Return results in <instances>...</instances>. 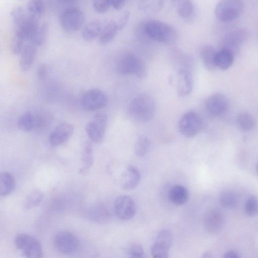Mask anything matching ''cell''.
<instances>
[{
	"label": "cell",
	"instance_id": "cell-1",
	"mask_svg": "<svg viewBox=\"0 0 258 258\" xmlns=\"http://www.w3.org/2000/svg\"><path fill=\"white\" fill-rule=\"evenodd\" d=\"M156 111V105L154 99L149 95L142 94L136 97L130 103L129 112L131 117L140 123L147 122L152 120Z\"/></svg>",
	"mask_w": 258,
	"mask_h": 258
},
{
	"label": "cell",
	"instance_id": "cell-2",
	"mask_svg": "<svg viewBox=\"0 0 258 258\" xmlns=\"http://www.w3.org/2000/svg\"><path fill=\"white\" fill-rule=\"evenodd\" d=\"M142 29L148 39L165 44L174 43L178 37L177 32L173 27L159 21H149L144 24Z\"/></svg>",
	"mask_w": 258,
	"mask_h": 258
},
{
	"label": "cell",
	"instance_id": "cell-3",
	"mask_svg": "<svg viewBox=\"0 0 258 258\" xmlns=\"http://www.w3.org/2000/svg\"><path fill=\"white\" fill-rule=\"evenodd\" d=\"M116 70L121 75H134L139 79L144 78L147 74V68L143 60L130 52L125 53L119 58Z\"/></svg>",
	"mask_w": 258,
	"mask_h": 258
},
{
	"label": "cell",
	"instance_id": "cell-4",
	"mask_svg": "<svg viewBox=\"0 0 258 258\" xmlns=\"http://www.w3.org/2000/svg\"><path fill=\"white\" fill-rule=\"evenodd\" d=\"M243 10V4L238 0H224L219 2L215 9L217 19L222 23H229L237 19Z\"/></svg>",
	"mask_w": 258,
	"mask_h": 258
},
{
	"label": "cell",
	"instance_id": "cell-5",
	"mask_svg": "<svg viewBox=\"0 0 258 258\" xmlns=\"http://www.w3.org/2000/svg\"><path fill=\"white\" fill-rule=\"evenodd\" d=\"M15 242L26 258H43L42 245L34 236L26 233L20 234L16 236Z\"/></svg>",
	"mask_w": 258,
	"mask_h": 258
},
{
	"label": "cell",
	"instance_id": "cell-6",
	"mask_svg": "<svg viewBox=\"0 0 258 258\" xmlns=\"http://www.w3.org/2000/svg\"><path fill=\"white\" fill-rule=\"evenodd\" d=\"M107 115L103 113L96 114L86 127V131L94 143H101L105 137L107 124Z\"/></svg>",
	"mask_w": 258,
	"mask_h": 258
},
{
	"label": "cell",
	"instance_id": "cell-7",
	"mask_svg": "<svg viewBox=\"0 0 258 258\" xmlns=\"http://www.w3.org/2000/svg\"><path fill=\"white\" fill-rule=\"evenodd\" d=\"M85 16L77 8H71L64 11L61 16L62 28L67 32H74L79 30L84 24Z\"/></svg>",
	"mask_w": 258,
	"mask_h": 258
},
{
	"label": "cell",
	"instance_id": "cell-8",
	"mask_svg": "<svg viewBox=\"0 0 258 258\" xmlns=\"http://www.w3.org/2000/svg\"><path fill=\"white\" fill-rule=\"evenodd\" d=\"M202 125L200 116L196 113L190 111L185 114L180 119L179 129L184 136L192 138L200 132Z\"/></svg>",
	"mask_w": 258,
	"mask_h": 258
},
{
	"label": "cell",
	"instance_id": "cell-9",
	"mask_svg": "<svg viewBox=\"0 0 258 258\" xmlns=\"http://www.w3.org/2000/svg\"><path fill=\"white\" fill-rule=\"evenodd\" d=\"M107 103L106 94L97 89L86 92L81 100L82 107L89 111H95L103 109L107 106Z\"/></svg>",
	"mask_w": 258,
	"mask_h": 258
},
{
	"label": "cell",
	"instance_id": "cell-10",
	"mask_svg": "<svg viewBox=\"0 0 258 258\" xmlns=\"http://www.w3.org/2000/svg\"><path fill=\"white\" fill-rule=\"evenodd\" d=\"M54 243L57 250L65 255L76 252L79 247V241L76 236L68 231H61L55 236Z\"/></svg>",
	"mask_w": 258,
	"mask_h": 258
},
{
	"label": "cell",
	"instance_id": "cell-11",
	"mask_svg": "<svg viewBox=\"0 0 258 258\" xmlns=\"http://www.w3.org/2000/svg\"><path fill=\"white\" fill-rule=\"evenodd\" d=\"M173 233L169 230L160 231L151 248L153 258H168V252L173 244Z\"/></svg>",
	"mask_w": 258,
	"mask_h": 258
},
{
	"label": "cell",
	"instance_id": "cell-12",
	"mask_svg": "<svg viewBox=\"0 0 258 258\" xmlns=\"http://www.w3.org/2000/svg\"><path fill=\"white\" fill-rule=\"evenodd\" d=\"M136 209L134 199L128 195L119 196L114 204L115 214L121 220H128L132 218L136 214Z\"/></svg>",
	"mask_w": 258,
	"mask_h": 258
},
{
	"label": "cell",
	"instance_id": "cell-13",
	"mask_svg": "<svg viewBox=\"0 0 258 258\" xmlns=\"http://www.w3.org/2000/svg\"><path fill=\"white\" fill-rule=\"evenodd\" d=\"M74 128L67 123L58 125L50 133L49 141L54 147L60 146L66 142L73 135Z\"/></svg>",
	"mask_w": 258,
	"mask_h": 258
},
{
	"label": "cell",
	"instance_id": "cell-14",
	"mask_svg": "<svg viewBox=\"0 0 258 258\" xmlns=\"http://www.w3.org/2000/svg\"><path fill=\"white\" fill-rule=\"evenodd\" d=\"M205 107L211 114L220 116L225 114L228 110L229 102L223 94H215L207 98Z\"/></svg>",
	"mask_w": 258,
	"mask_h": 258
},
{
	"label": "cell",
	"instance_id": "cell-15",
	"mask_svg": "<svg viewBox=\"0 0 258 258\" xmlns=\"http://www.w3.org/2000/svg\"><path fill=\"white\" fill-rule=\"evenodd\" d=\"M225 218L221 211L210 209L206 213L204 219L205 229L210 233H216L220 231L224 224Z\"/></svg>",
	"mask_w": 258,
	"mask_h": 258
},
{
	"label": "cell",
	"instance_id": "cell-16",
	"mask_svg": "<svg viewBox=\"0 0 258 258\" xmlns=\"http://www.w3.org/2000/svg\"><path fill=\"white\" fill-rule=\"evenodd\" d=\"M193 88V79L191 72L185 68H182L178 72V94L181 97L189 95Z\"/></svg>",
	"mask_w": 258,
	"mask_h": 258
},
{
	"label": "cell",
	"instance_id": "cell-17",
	"mask_svg": "<svg viewBox=\"0 0 258 258\" xmlns=\"http://www.w3.org/2000/svg\"><path fill=\"white\" fill-rule=\"evenodd\" d=\"M86 217L94 222L106 223L111 219V214L104 205H95L90 207L85 211Z\"/></svg>",
	"mask_w": 258,
	"mask_h": 258
},
{
	"label": "cell",
	"instance_id": "cell-18",
	"mask_svg": "<svg viewBox=\"0 0 258 258\" xmlns=\"http://www.w3.org/2000/svg\"><path fill=\"white\" fill-rule=\"evenodd\" d=\"M81 166L79 174L82 176L87 175L94 163V149L92 144L88 142L83 147L81 157Z\"/></svg>",
	"mask_w": 258,
	"mask_h": 258
},
{
	"label": "cell",
	"instance_id": "cell-19",
	"mask_svg": "<svg viewBox=\"0 0 258 258\" xmlns=\"http://www.w3.org/2000/svg\"><path fill=\"white\" fill-rule=\"evenodd\" d=\"M37 54V47L31 43L26 44L22 53L20 61V68L24 72L32 67Z\"/></svg>",
	"mask_w": 258,
	"mask_h": 258
},
{
	"label": "cell",
	"instance_id": "cell-20",
	"mask_svg": "<svg viewBox=\"0 0 258 258\" xmlns=\"http://www.w3.org/2000/svg\"><path fill=\"white\" fill-rule=\"evenodd\" d=\"M168 198L172 203L177 206H181L188 201L189 191L185 186L177 185L169 191Z\"/></svg>",
	"mask_w": 258,
	"mask_h": 258
},
{
	"label": "cell",
	"instance_id": "cell-21",
	"mask_svg": "<svg viewBox=\"0 0 258 258\" xmlns=\"http://www.w3.org/2000/svg\"><path fill=\"white\" fill-rule=\"evenodd\" d=\"M16 186L15 179L9 172H0V197L11 195Z\"/></svg>",
	"mask_w": 258,
	"mask_h": 258
},
{
	"label": "cell",
	"instance_id": "cell-22",
	"mask_svg": "<svg viewBox=\"0 0 258 258\" xmlns=\"http://www.w3.org/2000/svg\"><path fill=\"white\" fill-rule=\"evenodd\" d=\"M234 55L233 52L224 48L217 52L215 57L216 67L222 70L229 69L233 64Z\"/></svg>",
	"mask_w": 258,
	"mask_h": 258
},
{
	"label": "cell",
	"instance_id": "cell-23",
	"mask_svg": "<svg viewBox=\"0 0 258 258\" xmlns=\"http://www.w3.org/2000/svg\"><path fill=\"white\" fill-rule=\"evenodd\" d=\"M102 29V24L99 20L92 21L83 28L82 38L86 41H93L100 36Z\"/></svg>",
	"mask_w": 258,
	"mask_h": 258
},
{
	"label": "cell",
	"instance_id": "cell-24",
	"mask_svg": "<svg viewBox=\"0 0 258 258\" xmlns=\"http://www.w3.org/2000/svg\"><path fill=\"white\" fill-rule=\"evenodd\" d=\"M119 31L117 22L111 21L102 29L99 36L100 43L104 45L108 44L114 39Z\"/></svg>",
	"mask_w": 258,
	"mask_h": 258
},
{
	"label": "cell",
	"instance_id": "cell-25",
	"mask_svg": "<svg viewBox=\"0 0 258 258\" xmlns=\"http://www.w3.org/2000/svg\"><path fill=\"white\" fill-rule=\"evenodd\" d=\"M217 52L211 46H205L201 49L200 57L204 67L209 71L215 70V57Z\"/></svg>",
	"mask_w": 258,
	"mask_h": 258
},
{
	"label": "cell",
	"instance_id": "cell-26",
	"mask_svg": "<svg viewBox=\"0 0 258 258\" xmlns=\"http://www.w3.org/2000/svg\"><path fill=\"white\" fill-rule=\"evenodd\" d=\"M128 178L122 187L125 190L135 189L139 185L141 176L139 169L135 166L130 165L128 167Z\"/></svg>",
	"mask_w": 258,
	"mask_h": 258
},
{
	"label": "cell",
	"instance_id": "cell-27",
	"mask_svg": "<svg viewBox=\"0 0 258 258\" xmlns=\"http://www.w3.org/2000/svg\"><path fill=\"white\" fill-rule=\"evenodd\" d=\"M177 3V12L180 17L185 21L192 20L195 14V8L191 1H179Z\"/></svg>",
	"mask_w": 258,
	"mask_h": 258
},
{
	"label": "cell",
	"instance_id": "cell-28",
	"mask_svg": "<svg viewBox=\"0 0 258 258\" xmlns=\"http://www.w3.org/2000/svg\"><path fill=\"white\" fill-rule=\"evenodd\" d=\"M45 6L44 3L40 0H33L27 6L28 17L34 20L39 21L45 13Z\"/></svg>",
	"mask_w": 258,
	"mask_h": 258
},
{
	"label": "cell",
	"instance_id": "cell-29",
	"mask_svg": "<svg viewBox=\"0 0 258 258\" xmlns=\"http://www.w3.org/2000/svg\"><path fill=\"white\" fill-rule=\"evenodd\" d=\"M238 128L241 131L247 132L252 130L255 126V121L249 113L241 112L238 114L236 118Z\"/></svg>",
	"mask_w": 258,
	"mask_h": 258
},
{
	"label": "cell",
	"instance_id": "cell-30",
	"mask_svg": "<svg viewBox=\"0 0 258 258\" xmlns=\"http://www.w3.org/2000/svg\"><path fill=\"white\" fill-rule=\"evenodd\" d=\"M219 203L222 207L226 209H233L238 204L236 195L229 190L224 191L221 193L219 197Z\"/></svg>",
	"mask_w": 258,
	"mask_h": 258
},
{
	"label": "cell",
	"instance_id": "cell-31",
	"mask_svg": "<svg viewBox=\"0 0 258 258\" xmlns=\"http://www.w3.org/2000/svg\"><path fill=\"white\" fill-rule=\"evenodd\" d=\"M164 2L141 1L139 3V8L146 14L154 15L159 13L162 9Z\"/></svg>",
	"mask_w": 258,
	"mask_h": 258
},
{
	"label": "cell",
	"instance_id": "cell-32",
	"mask_svg": "<svg viewBox=\"0 0 258 258\" xmlns=\"http://www.w3.org/2000/svg\"><path fill=\"white\" fill-rule=\"evenodd\" d=\"M35 124V118L33 114L30 111L24 113L19 118V127L21 130L25 132L31 131Z\"/></svg>",
	"mask_w": 258,
	"mask_h": 258
},
{
	"label": "cell",
	"instance_id": "cell-33",
	"mask_svg": "<svg viewBox=\"0 0 258 258\" xmlns=\"http://www.w3.org/2000/svg\"><path fill=\"white\" fill-rule=\"evenodd\" d=\"M48 31V25L44 23L40 25L35 35L29 42L37 47L41 46L45 43Z\"/></svg>",
	"mask_w": 258,
	"mask_h": 258
},
{
	"label": "cell",
	"instance_id": "cell-34",
	"mask_svg": "<svg viewBox=\"0 0 258 258\" xmlns=\"http://www.w3.org/2000/svg\"><path fill=\"white\" fill-rule=\"evenodd\" d=\"M44 195L42 192L35 190L32 192L27 197L25 207L31 209L39 206L44 199Z\"/></svg>",
	"mask_w": 258,
	"mask_h": 258
},
{
	"label": "cell",
	"instance_id": "cell-35",
	"mask_svg": "<svg viewBox=\"0 0 258 258\" xmlns=\"http://www.w3.org/2000/svg\"><path fill=\"white\" fill-rule=\"evenodd\" d=\"M151 142L145 136H140L135 144V152L137 156L143 157L146 155L150 150Z\"/></svg>",
	"mask_w": 258,
	"mask_h": 258
},
{
	"label": "cell",
	"instance_id": "cell-36",
	"mask_svg": "<svg viewBox=\"0 0 258 258\" xmlns=\"http://www.w3.org/2000/svg\"><path fill=\"white\" fill-rule=\"evenodd\" d=\"M11 17L16 28H17L26 21L28 16L27 11L23 7L19 6L13 9Z\"/></svg>",
	"mask_w": 258,
	"mask_h": 258
},
{
	"label": "cell",
	"instance_id": "cell-37",
	"mask_svg": "<svg viewBox=\"0 0 258 258\" xmlns=\"http://www.w3.org/2000/svg\"><path fill=\"white\" fill-rule=\"evenodd\" d=\"M245 214L250 217L254 216L257 213V201L255 196H251L247 199L244 205Z\"/></svg>",
	"mask_w": 258,
	"mask_h": 258
},
{
	"label": "cell",
	"instance_id": "cell-38",
	"mask_svg": "<svg viewBox=\"0 0 258 258\" xmlns=\"http://www.w3.org/2000/svg\"><path fill=\"white\" fill-rule=\"evenodd\" d=\"M129 258H148L143 246L139 243L132 244L129 248Z\"/></svg>",
	"mask_w": 258,
	"mask_h": 258
},
{
	"label": "cell",
	"instance_id": "cell-39",
	"mask_svg": "<svg viewBox=\"0 0 258 258\" xmlns=\"http://www.w3.org/2000/svg\"><path fill=\"white\" fill-rule=\"evenodd\" d=\"M25 43L23 40L15 35L11 44L12 52L15 55H20L26 45Z\"/></svg>",
	"mask_w": 258,
	"mask_h": 258
},
{
	"label": "cell",
	"instance_id": "cell-40",
	"mask_svg": "<svg viewBox=\"0 0 258 258\" xmlns=\"http://www.w3.org/2000/svg\"><path fill=\"white\" fill-rule=\"evenodd\" d=\"M93 6L98 13H105L111 7V0H98L94 2Z\"/></svg>",
	"mask_w": 258,
	"mask_h": 258
},
{
	"label": "cell",
	"instance_id": "cell-41",
	"mask_svg": "<svg viewBox=\"0 0 258 258\" xmlns=\"http://www.w3.org/2000/svg\"><path fill=\"white\" fill-rule=\"evenodd\" d=\"M129 18L130 13L128 11H125L122 15L119 20L116 22L120 31H122L125 27Z\"/></svg>",
	"mask_w": 258,
	"mask_h": 258
},
{
	"label": "cell",
	"instance_id": "cell-42",
	"mask_svg": "<svg viewBox=\"0 0 258 258\" xmlns=\"http://www.w3.org/2000/svg\"><path fill=\"white\" fill-rule=\"evenodd\" d=\"M48 69L46 64H41L39 66L37 70V75L41 79H44L48 74Z\"/></svg>",
	"mask_w": 258,
	"mask_h": 258
},
{
	"label": "cell",
	"instance_id": "cell-43",
	"mask_svg": "<svg viewBox=\"0 0 258 258\" xmlns=\"http://www.w3.org/2000/svg\"><path fill=\"white\" fill-rule=\"evenodd\" d=\"M111 7L116 10H121L125 5L126 2L123 0H111Z\"/></svg>",
	"mask_w": 258,
	"mask_h": 258
},
{
	"label": "cell",
	"instance_id": "cell-44",
	"mask_svg": "<svg viewBox=\"0 0 258 258\" xmlns=\"http://www.w3.org/2000/svg\"><path fill=\"white\" fill-rule=\"evenodd\" d=\"M223 258H241L239 254L233 250L226 251L223 256Z\"/></svg>",
	"mask_w": 258,
	"mask_h": 258
},
{
	"label": "cell",
	"instance_id": "cell-45",
	"mask_svg": "<svg viewBox=\"0 0 258 258\" xmlns=\"http://www.w3.org/2000/svg\"><path fill=\"white\" fill-rule=\"evenodd\" d=\"M202 258H212V255L209 251H205L203 254Z\"/></svg>",
	"mask_w": 258,
	"mask_h": 258
}]
</instances>
